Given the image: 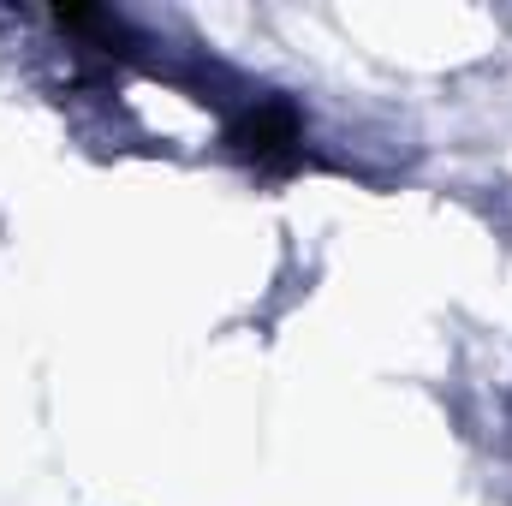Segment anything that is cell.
<instances>
[{
	"label": "cell",
	"mask_w": 512,
	"mask_h": 506,
	"mask_svg": "<svg viewBox=\"0 0 512 506\" xmlns=\"http://www.w3.org/2000/svg\"><path fill=\"white\" fill-rule=\"evenodd\" d=\"M298 143H304V131H298V114L286 108V102H256L251 114L233 126V149L256 161V167H292L298 161Z\"/></svg>",
	"instance_id": "6da1fadb"
}]
</instances>
